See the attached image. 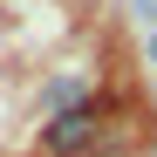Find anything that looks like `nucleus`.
<instances>
[{
  "mask_svg": "<svg viewBox=\"0 0 157 157\" xmlns=\"http://www.w3.org/2000/svg\"><path fill=\"white\" fill-rule=\"evenodd\" d=\"M109 109H116V102L102 89L89 102H75V109H55L41 123V157H96L102 137H109Z\"/></svg>",
  "mask_w": 157,
  "mask_h": 157,
  "instance_id": "1",
  "label": "nucleus"
},
{
  "mask_svg": "<svg viewBox=\"0 0 157 157\" xmlns=\"http://www.w3.org/2000/svg\"><path fill=\"white\" fill-rule=\"evenodd\" d=\"M89 96H96V82H89V75H55V82L41 89V109L55 116V109H75V102H89Z\"/></svg>",
  "mask_w": 157,
  "mask_h": 157,
  "instance_id": "2",
  "label": "nucleus"
},
{
  "mask_svg": "<svg viewBox=\"0 0 157 157\" xmlns=\"http://www.w3.org/2000/svg\"><path fill=\"white\" fill-rule=\"evenodd\" d=\"M130 14H137L144 28H157V0H130Z\"/></svg>",
  "mask_w": 157,
  "mask_h": 157,
  "instance_id": "3",
  "label": "nucleus"
},
{
  "mask_svg": "<svg viewBox=\"0 0 157 157\" xmlns=\"http://www.w3.org/2000/svg\"><path fill=\"white\" fill-rule=\"evenodd\" d=\"M144 55H150V68H157V28H150V41H144Z\"/></svg>",
  "mask_w": 157,
  "mask_h": 157,
  "instance_id": "4",
  "label": "nucleus"
},
{
  "mask_svg": "<svg viewBox=\"0 0 157 157\" xmlns=\"http://www.w3.org/2000/svg\"><path fill=\"white\" fill-rule=\"evenodd\" d=\"M0 157H7V150H0Z\"/></svg>",
  "mask_w": 157,
  "mask_h": 157,
  "instance_id": "5",
  "label": "nucleus"
}]
</instances>
